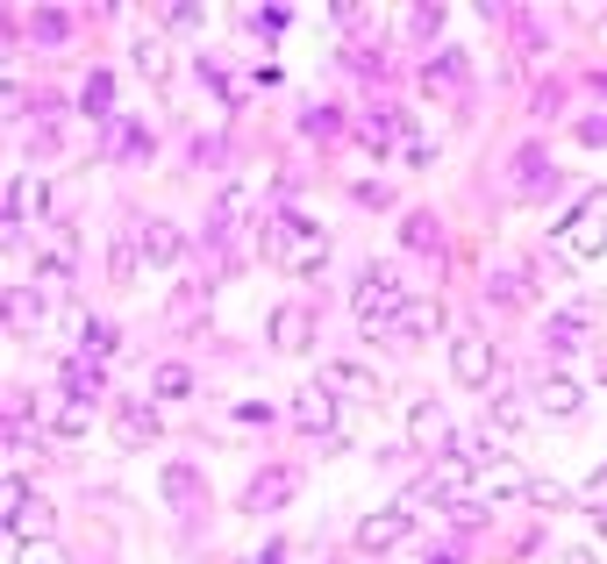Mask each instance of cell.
Wrapping results in <instances>:
<instances>
[{
    "mask_svg": "<svg viewBox=\"0 0 607 564\" xmlns=\"http://www.w3.org/2000/svg\"><path fill=\"white\" fill-rule=\"evenodd\" d=\"M264 265H272V272H294V279H314L330 265V236H322L308 215L279 207V215H264Z\"/></svg>",
    "mask_w": 607,
    "mask_h": 564,
    "instance_id": "cell-1",
    "label": "cell"
},
{
    "mask_svg": "<svg viewBox=\"0 0 607 564\" xmlns=\"http://www.w3.org/2000/svg\"><path fill=\"white\" fill-rule=\"evenodd\" d=\"M400 308H408V300H400V272H393V265H372V272L358 279V293H350V315H358L364 336L393 329V322H400Z\"/></svg>",
    "mask_w": 607,
    "mask_h": 564,
    "instance_id": "cell-2",
    "label": "cell"
},
{
    "mask_svg": "<svg viewBox=\"0 0 607 564\" xmlns=\"http://www.w3.org/2000/svg\"><path fill=\"white\" fill-rule=\"evenodd\" d=\"M551 243H557L565 257H579V265H586V257H600V251H607V207L586 201L579 215H565V222L551 229Z\"/></svg>",
    "mask_w": 607,
    "mask_h": 564,
    "instance_id": "cell-3",
    "label": "cell"
},
{
    "mask_svg": "<svg viewBox=\"0 0 607 564\" xmlns=\"http://www.w3.org/2000/svg\"><path fill=\"white\" fill-rule=\"evenodd\" d=\"M408 529H415V508H379L358 522V550L364 557H386L393 543H408Z\"/></svg>",
    "mask_w": 607,
    "mask_h": 564,
    "instance_id": "cell-4",
    "label": "cell"
},
{
    "mask_svg": "<svg viewBox=\"0 0 607 564\" xmlns=\"http://www.w3.org/2000/svg\"><path fill=\"white\" fill-rule=\"evenodd\" d=\"M408 444H415V450H429V458H443V450L457 444L451 414L436 408V400H415V408H408Z\"/></svg>",
    "mask_w": 607,
    "mask_h": 564,
    "instance_id": "cell-5",
    "label": "cell"
},
{
    "mask_svg": "<svg viewBox=\"0 0 607 564\" xmlns=\"http://www.w3.org/2000/svg\"><path fill=\"white\" fill-rule=\"evenodd\" d=\"M472 486H479L486 500H493V493H501V500H529V486H537V472H521L515 458H501V450H493V458L479 464V479H472Z\"/></svg>",
    "mask_w": 607,
    "mask_h": 564,
    "instance_id": "cell-6",
    "label": "cell"
},
{
    "mask_svg": "<svg viewBox=\"0 0 607 564\" xmlns=\"http://www.w3.org/2000/svg\"><path fill=\"white\" fill-rule=\"evenodd\" d=\"M451 372H457V386H486V379H493V343H486L479 329H465V336L451 343Z\"/></svg>",
    "mask_w": 607,
    "mask_h": 564,
    "instance_id": "cell-7",
    "label": "cell"
},
{
    "mask_svg": "<svg viewBox=\"0 0 607 564\" xmlns=\"http://www.w3.org/2000/svg\"><path fill=\"white\" fill-rule=\"evenodd\" d=\"M29 222H51V187L22 171L15 187H8V229H29Z\"/></svg>",
    "mask_w": 607,
    "mask_h": 564,
    "instance_id": "cell-8",
    "label": "cell"
},
{
    "mask_svg": "<svg viewBox=\"0 0 607 564\" xmlns=\"http://www.w3.org/2000/svg\"><path fill=\"white\" fill-rule=\"evenodd\" d=\"M137 251H143V265H151V272H172L179 251H186V236H179L172 222H157V215H151V222L137 229Z\"/></svg>",
    "mask_w": 607,
    "mask_h": 564,
    "instance_id": "cell-9",
    "label": "cell"
},
{
    "mask_svg": "<svg viewBox=\"0 0 607 564\" xmlns=\"http://www.w3.org/2000/svg\"><path fill=\"white\" fill-rule=\"evenodd\" d=\"M115 444L121 450H151L157 444V408L151 400H121L115 408Z\"/></svg>",
    "mask_w": 607,
    "mask_h": 564,
    "instance_id": "cell-10",
    "label": "cell"
},
{
    "mask_svg": "<svg viewBox=\"0 0 607 564\" xmlns=\"http://www.w3.org/2000/svg\"><path fill=\"white\" fill-rule=\"evenodd\" d=\"M579 400H586V394H579L572 372H543V379H537V414H551V422H572Z\"/></svg>",
    "mask_w": 607,
    "mask_h": 564,
    "instance_id": "cell-11",
    "label": "cell"
},
{
    "mask_svg": "<svg viewBox=\"0 0 607 564\" xmlns=\"http://www.w3.org/2000/svg\"><path fill=\"white\" fill-rule=\"evenodd\" d=\"M294 422L308 428V436H330V428H336V394H330V386H322V379H314V386H300V394H294Z\"/></svg>",
    "mask_w": 607,
    "mask_h": 564,
    "instance_id": "cell-12",
    "label": "cell"
},
{
    "mask_svg": "<svg viewBox=\"0 0 607 564\" xmlns=\"http://www.w3.org/2000/svg\"><path fill=\"white\" fill-rule=\"evenodd\" d=\"M308 343H314V315L308 308H279L272 315V350H279V358H300Z\"/></svg>",
    "mask_w": 607,
    "mask_h": 564,
    "instance_id": "cell-13",
    "label": "cell"
},
{
    "mask_svg": "<svg viewBox=\"0 0 607 564\" xmlns=\"http://www.w3.org/2000/svg\"><path fill=\"white\" fill-rule=\"evenodd\" d=\"M72 265H79V229H72V222H51V243H43V257H36V272H43V279H65Z\"/></svg>",
    "mask_w": 607,
    "mask_h": 564,
    "instance_id": "cell-14",
    "label": "cell"
},
{
    "mask_svg": "<svg viewBox=\"0 0 607 564\" xmlns=\"http://www.w3.org/2000/svg\"><path fill=\"white\" fill-rule=\"evenodd\" d=\"M294 472H286V464H272V472H258V479H250V493H243V508L250 514H264V508H286V493H294Z\"/></svg>",
    "mask_w": 607,
    "mask_h": 564,
    "instance_id": "cell-15",
    "label": "cell"
},
{
    "mask_svg": "<svg viewBox=\"0 0 607 564\" xmlns=\"http://www.w3.org/2000/svg\"><path fill=\"white\" fill-rule=\"evenodd\" d=\"M101 386H107L101 358H87V350H79V358H65V394H72V400H101Z\"/></svg>",
    "mask_w": 607,
    "mask_h": 564,
    "instance_id": "cell-16",
    "label": "cell"
},
{
    "mask_svg": "<svg viewBox=\"0 0 607 564\" xmlns=\"http://www.w3.org/2000/svg\"><path fill=\"white\" fill-rule=\"evenodd\" d=\"M408 137H415V129H408V115H400V107H372V115H364V143H372V151L408 143Z\"/></svg>",
    "mask_w": 607,
    "mask_h": 564,
    "instance_id": "cell-17",
    "label": "cell"
},
{
    "mask_svg": "<svg viewBox=\"0 0 607 564\" xmlns=\"http://www.w3.org/2000/svg\"><path fill=\"white\" fill-rule=\"evenodd\" d=\"M129 65L143 72V79H165V72H172V43H165V36H137V43H129Z\"/></svg>",
    "mask_w": 607,
    "mask_h": 564,
    "instance_id": "cell-18",
    "label": "cell"
},
{
    "mask_svg": "<svg viewBox=\"0 0 607 564\" xmlns=\"http://www.w3.org/2000/svg\"><path fill=\"white\" fill-rule=\"evenodd\" d=\"M330 394H344V400H379V379L364 372V364H330Z\"/></svg>",
    "mask_w": 607,
    "mask_h": 564,
    "instance_id": "cell-19",
    "label": "cell"
},
{
    "mask_svg": "<svg viewBox=\"0 0 607 564\" xmlns=\"http://www.w3.org/2000/svg\"><path fill=\"white\" fill-rule=\"evenodd\" d=\"M79 107L115 121V79H107V72H87V79H79Z\"/></svg>",
    "mask_w": 607,
    "mask_h": 564,
    "instance_id": "cell-20",
    "label": "cell"
},
{
    "mask_svg": "<svg viewBox=\"0 0 607 564\" xmlns=\"http://www.w3.org/2000/svg\"><path fill=\"white\" fill-rule=\"evenodd\" d=\"M29 36L43 43V51H57V43L72 36V15H65V8H36V15H29Z\"/></svg>",
    "mask_w": 607,
    "mask_h": 564,
    "instance_id": "cell-21",
    "label": "cell"
},
{
    "mask_svg": "<svg viewBox=\"0 0 607 564\" xmlns=\"http://www.w3.org/2000/svg\"><path fill=\"white\" fill-rule=\"evenodd\" d=\"M393 329H400V336H429V329H443V308H436V300H408Z\"/></svg>",
    "mask_w": 607,
    "mask_h": 564,
    "instance_id": "cell-22",
    "label": "cell"
},
{
    "mask_svg": "<svg viewBox=\"0 0 607 564\" xmlns=\"http://www.w3.org/2000/svg\"><path fill=\"white\" fill-rule=\"evenodd\" d=\"M151 394H157V400H186V394H193V372H186V364H157V372H151Z\"/></svg>",
    "mask_w": 607,
    "mask_h": 564,
    "instance_id": "cell-23",
    "label": "cell"
},
{
    "mask_svg": "<svg viewBox=\"0 0 607 564\" xmlns=\"http://www.w3.org/2000/svg\"><path fill=\"white\" fill-rule=\"evenodd\" d=\"M57 436H65V444L93 436V400H65V408H57Z\"/></svg>",
    "mask_w": 607,
    "mask_h": 564,
    "instance_id": "cell-24",
    "label": "cell"
},
{
    "mask_svg": "<svg viewBox=\"0 0 607 564\" xmlns=\"http://www.w3.org/2000/svg\"><path fill=\"white\" fill-rule=\"evenodd\" d=\"M107 151H115V157H137V151H151V137H143V129H137V121H107Z\"/></svg>",
    "mask_w": 607,
    "mask_h": 564,
    "instance_id": "cell-25",
    "label": "cell"
},
{
    "mask_svg": "<svg viewBox=\"0 0 607 564\" xmlns=\"http://www.w3.org/2000/svg\"><path fill=\"white\" fill-rule=\"evenodd\" d=\"M193 493H201V472H193V464H172V472H165V500H172V508H193Z\"/></svg>",
    "mask_w": 607,
    "mask_h": 564,
    "instance_id": "cell-26",
    "label": "cell"
},
{
    "mask_svg": "<svg viewBox=\"0 0 607 564\" xmlns=\"http://www.w3.org/2000/svg\"><path fill=\"white\" fill-rule=\"evenodd\" d=\"M521 422H529V400H521V394H493V428H501V436H515Z\"/></svg>",
    "mask_w": 607,
    "mask_h": 564,
    "instance_id": "cell-27",
    "label": "cell"
},
{
    "mask_svg": "<svg viewBox=\"0 0 607 564\" xmlns=\"http://www.w3.org/2000/svg\"><path fill=\"white\" fill-rule=\"evenodd\" d=\"M543 343H551V350H579V343H586V322H579V315H557V322L543 329Z\"/></svg>",
    "mask_w": 607,
    "mask_h": 564,
    "instance_id": "cell-28",
    "label": "cell"
},
{
    "mask_svg": "<svg viewBox=\"0 0 607 564\" xmlns=\"http://www.w3.org/2000/svg\"><path fill=\"white\" fill-rule=\"evenodd\" d=\"M8 308H15V336H36V322H43V300H29V286L8 293Z\"/></svg>",
    "mask_w": 607,
    "mask_h": 564,
    "instance_id": "cell-29",
    "label": "cell"
},
{
    "mask_svg": "<svg viewBox=\"0 0 607 564\" xmlns=\"http://www.w3.org/2000/svg\"><path fill=\"white\" fill-rule=\"evenodd\" d=\"M457 79H465V65H457V51H443V57H436L429 72H422V86H429V93H436V86H443V93H457Z\"/></svg>",
    "mask_w": 607,
    "mask_h": 564,
    "instance_id": "cell-30",
    "label": "cell"
},
{
    "mask_svg": "<svg viewBox=\"0 0 607 564\" xmlns=\"http://www.w3.org/2000/svg\"><path fill=\"white\" fill-rule=\"evenodd\" d=\"M115 322H79V350H87V358H107V350H115Z\"/></svg>",
    "mask_w": 607,
    "mask_h": 564,
    "instance_id": "cell-31",
    "label": "cell"
},
{
    "mask_svg": "<svg viewBox=\"0 0 607 564\" xmlns=\"http://www.w3.org/2000/svg\"><path fill=\"white\" fill-rule=\"evenodd\" d=\"M400 236H408V251H436V222H429V215H408Z\"/></svg>",
    "mask_w": 607,
    "mask_h": 564,
    "instance_id": "cell-32",
    "label": "cell"
},
{
    "mask_svg": "<svg viewBox=\"0 0 607 564\" xmlns=\"http://www.w3.org/2000/svg\"><path fill=\"white\" fill-rule=\"evenodd\" d=\"M137 257H143V251L115 243V251H107V265H115V272H107V279H115V286H129V279H137Z\"/></svg>",
    "mask_w": 607,
    "mask_h": 564,
    "instance_id": "cell-33",
    "label": "cell"
},
{
    "mask_svg": "<svg viewBox=\"0 0 607 564\" xmlns=\"http://www.w3.org/2000/svg\"><path fill=\"white\" fill-rule=\"evenodd\" d=\"M529 508H572V493H565L557 479H537L529 486Z\"/></svg>",
    "mask_w": 607,
    "mask_h": 564,
    "instance_id": "cell-34",
    "label": "cell"
},
{
    "mask_svg": "<svg viewBox=\"0 0 607 564\" xmlns=\"http://www.w3.org/2000/svg\"><path fill=\"white\" fill-rule=\"evenodd\" d=\"M400 165H415V171H422V165H436V143H429V137H422V129H415V137L400 143Z\"/></svg>",
    "mask_w": 607,
    "mask_h": 564,
    "instance_id": "cell-35",
    "label": "cell"
},
{
    "mask_svg": "<svg viewBox=\"0 0 607 564\" xmlns=\"http://www.w3.org/2000/svg\"><path fill=\"white\" fill-rule=\"evenodd\" d=\"M579 500H586V508H593V514H607V464H600V472H593V479H586V486H579Z\"/></svg>",
    "mask_w": 607,
    "mask_h": 564,
    "instance_id": "cell-36",
    "label": "cell"
},
{
    "mask_svg": "<svg viewBox=\"0 0 607 564\" xmlns=\"http://www.w3.org/2000/svg\"><path fill=\"white\" fill-rule=\"evenodd\" d=\"M15 564H65L57 543H15Z\"/></svg>",
    "mask_w": 607,
    "mask_h": 564,
    "instance_id": "cell-37",
    "label": "cell"
},
{
    "mask_svg": "<svg viewBox=\"0 0 607 564\" xmlns=\"http://www.w3.org/2000/svg\"><path fill=\"white\" fill-rule=\"evenodd\" d=\"M486 293H493V300H529V286H521L515 272H501V279H486Z\"/></svg>",
    "mask_w": 607,
    "mask_h": 564,
    "instance_id": "cell-38",
    "label": "cell"
},
{
    "mask_svg": "<svg viewBox=\"0 0 607 564\" xmlns=\"http://www.w3.org/2000/svg\"><path fill=\"white\" fill-rule=\"evenodd\" d=\"M408 29H415V36H436V29H443V8H408Z\"/></svg>",
    "mask_w": 607,
    "mask_h": 564,
    "instance_id": "cell-39",
    "label": "cell"
},
{
    "mask_svg": "<svg viewBox=\"0 0 607 564\" xmlns=\"http://www.w3.org/2000/svg\"><path fill=\"white\" fill-rule=\"evenodd\" d=\"M300 129H308V137H330V129H336V107H308V115H300Z\"/></svg>",
    "mask_w": 607,
    "mask_h": 564,
    "instance_id": "cell-40",
    "label": "cell"
},
{
    "mask_svg": "<svg viewBox=\"0 0 607 564\" xmlns=\"http://www.w3.org/2000/svg\"><path fill=\"white\" fill-rule=\"evenodd\" d=\"M557 564H600L593 550H557Z\"/></svg>",
    "mask_w": 607,
    "mask_h": 564,
    "instance_id": "cell-41",
    "label": "cell"
},
{
    "mask_svg": "<svg viewBox=\"0 0 607 564\" xmlns=\"http://www.w3.org/2000/svg\"><path fill=\"white\" fill-rule=\"evenodd\" d=\"M429 564H457V557H451V550H436V557H429Z\"/></svg>",
    "mask_w": 607,
    "mask_h": 564,
    "instance_id": "cell-42",
    "label": "cell"
},
{
    "mask_svg": "<svg viewBox=\"0 0 607 564\" xmlns=\"http://www.w3.org/2000/svg\"><path fill=\"white\" fill-rule=\"evenodd\" d=\"M236 564H264V557H236Z\"/></svg>",
    "mask_w": 607,
    "mask_h": 564,
    "instance_id": "cell-43",
    "label": "cell"
}]
</instances>
